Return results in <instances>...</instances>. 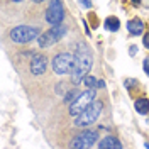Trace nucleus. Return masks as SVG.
Wrapping results in <instances>:
<instances>
[{"label": "nucleus", "mask_w": 149, "mask_h": 149, "mask_svg": "<svg viewBox=\"0 0 149 149\" xmlns=\"http://www.w3.org/2000/svg\"><path fill=\"white\" fill-rule=\"evenodd\" d=\"M98 78H95V76H92V74H88L86 78L83 80V83H85V86L88 88V90H97L98 88Z\"/></svg>", "instance_id": "nucleus-14"}, {"label": "nucleus", "mask_w": 149, "mask_h": 149, "mask_svg": "<svg viewBox=\"0 0 149 149\" xmlns=\"http://www.w3.org/2000/svg\"><path fill=\"white\" fill-rule=\"evenodd\" d=\"M41 36L39 29L34 26H17L10 31V39L17 44H24V42H31L32 39Z\"/></svg>", "instance_id": "nucleus-5"}, {"label": "nucleus", "mask_w": 149, "mask_h": 149, "mask_svg": "<svg viewBox=\"0 0 149 149\" xmlns=\"http://www.w3.org/2000/svg\"><path fill=\"white\" fill-rule=\"evenodd\" d=\"M76 66V54L59 53L53 58V70L58 74H71Z\"/></svg>", "instance_id": "nucleus-2"}, {"label": "nucleus", "mask_w": 149, "mask_h": 149, "mask_svg": "<svg viewBox=\"0 0 149 149\" xmlns=\"http://www.w3.org/2000/svg\"><path fill=\"white\" fill-rule=\"evenodd\" d=\"M102 109H103V103L100 102V100H95L81 115L76 117L74 125H78V127H88V125H92L93 122H97V119L100 117Z\"/></svg>", "instance_id": "nucleus-3"}, {"label": "nucleus", "mask_w": 149, "mask_h": 149, "mask_svg": "<svg viewBox=\"0 0 149 149\" xmlns=\"http://www.w3.org/2000/svg\"><path fill=\"white\" fill-rule=\"evenodd\" d=\"M31 73L34 74V76H39V74H42L46 71L47 68V59L44 54H34L32 56V59H31Z\"/></svg>", "instance_id": "nucleus-9"}, {"label": "nucleus", "mask_w": 149, "mask_h": 149, "mask_svg": "<svg viewBox=\"0 0 149 149\" xmlns=\"http://www.w3.org/2000/svg\"><path fill=\"white\" fill-rule=\"evenodd\" d=\"M95 97H97V90H86V92H81L80 98H78L73 105H70V115H73V117L81 115V113L95 102Z\"/></svg>", "instance_id": "nucleus-6"}, {"label": "nucleus", "mask_w": 149, "mask_h": 149, "mask_svg": "<svg viewBox=\"0 0 149 149\" xmlns=\"http://www.w3.org/2000/svg\"><path fill=\"white\" fill-rule=\"evenodd\" d=\"M144 146H146V148H148V149H149V144H148V142H146V144H144Z\"/></svg>", "instance_id": "nucleus-21"}, {"label": "nucleus", "mask_w": 149, "mask_h": 149, "mask_svg": "<svg viewBox=\"0 0 149 149\" xmlns=\"http://www.w3.org/2000/svg\"><path fill=\"white\" fill-rule=\"evenodd\" d=\"M92 65H93L92 53H90V49L85 44H81V46L78 47V53H76V66H74L73 73H71L73 85H80L88 76V71H90Z\"/></svg>", "instance_id": "nucleus-1"}, {"label": "nucleus", "mask_w": 149, "mask_h": 149, "mask_svg": "<svg viewBox=\"0 0 149 149\" xmlns=\"http://www.w3.org/2000/svg\"><path fill=\"white\" fill-rule=\"evenodd\" d=\"M134 109H136L137 113L146 115V113L149 112V100L148 98H137V100L134 102Z\"/></svg>", "instance_id": "nucleus-12"}, {"label": "nucleus", "mask_w": 149, "mask_h": 149, "mask_svg": "<svg viewBox=\"0 0 149 149\" xmlns=\"http://www.w3.org/2000/svg\"><path fill=\"white\" fill-rule=\"evenodd\" d=\"M103 27L107 29V31H110V32H115V31H119V27H120V20L117 17H107L105 22H103Z\"/></svg>", "instance_id": "nucleus-13"}, {"label": "nucleus", "mask_w": 149, "mask_h": 149, "mask_svg": "<svg viewBox=\"0 0 149 149\" xmlns=\"http://www.w3.org/2000/svg\"><path fill=\"white\" fill-rule=\"evenodd\" d=\"M98 149H122V144L115 136H107L100 141Z\"/></svg>", "instance_id": "nucleus-10"}, {"label": "nucleus", "mask_w": 149, "mask_h": 149, "mask_svg": "<svg viewBox=\"0 0 149 149\" xmlns=\"http://www.w3.org/2000/svg\"><path fill=\"white\" fill-rule=\"evenodd\" d=\"M129 51H130V54L134 56L136 53H137V47H136V46H130V49H129Z\"/></svg>", "instance_id": "nucleus-18"}, {"label": "nucleus", "mask_w": 149, "mask_h": 149, "mask_svg": "<svg viewBox=\"0 0 149 149\" xmlns=\"http://www.w3.org/2000/svg\"><path fill=\"white\" fill-rule=\"evenodd\" d=\"M98 139V134L95 130H85L80 132L76 137L71 139L70 142V149H90L93 148V144Z\"/></svg>", "instance_id": "nucleus-7"}, {"label": "nucleus", "mask_w": 149, "mask_h": 149, "mask_svg": "<svg viewBox=\"0 0 149 149\" xmlns=\"http://www.w3.org/2000/svg\"><path fill=\"white\" fill-rule=\"evenodd\" d=\"M80 95H81V92H78V90H71V92H68L66 93V97H65V103L73 105V103L80 98Z\"/></svg>", "instance_id": "nucleus-15"}, {"label": "nucleus", "mask_w": 149, "mask_h": 149, "mask_svg": "<svg viewBox=\"0 0 149 149\" xmlns=\"http://www.w3.org/2000/svg\"><path fill=\"white\" fill-rule=\"evenodd\" d=\"M103 86H105V81H103V80H100V81H98V88H103Z\"/></svg>", "instance_id": "nucleus-20"}, {"label": "nucleus", "mask_w": 149, "mask_h": 149, "mask_svg": "<svg viewBox=\"0 0 149 149\" xmlns=\"http://www.w3.org/2000/svg\"><path fill=\"white\" fill-rule=\"evenodd\" d=\"M66 32H68V29H66L65 24L56 26V27H51L49 31L42 32V34L39 36L37 44H39V47H49V46H53V44H56V42H59V41L66 36Z\"/></svg>", "instance_id": "nucleus-4"}, {"label": "nucleus", "mask_w": 149, "mask_h": 149, "mask_svg": "<svg viewBox=\"0 0 149 149\" xmlns=\"http://www.w3.org/2000/svg\"><path fill=\"white\" fill-rule=\"evenodd\" d=\"M63 19H65V9H63V3H61L59 0L51 2V3H49V9L46 10L47 24H51L53 27L61 26V24H63Z\"/></svg>", "instance_id": "nucleus-8"}, {"label": "nucleus", "mask_w": 149, "mask_h": 149, "mask_svg": "<svg viewBox=\"0 0 149 149\" xmlns=\"http://www.w3.org/2000/svg\"><path fill=\"white\" fill-rule=\"evenodd\" d=\"M142 44H144V46H146V47L149 49V32H148V34H144V39H142Z\"/></svg>", "instance_id": "nucleus-17"}, {"label": "nucleus", "mask_w": 149, "mask_h": 149, "mask_svg": "<svg viewBox=\"0 0 149 149\" xmlns=\"http://www.w3.org/2000/svg\"><path fill=\"white\" fill-rule=\"evenodd\" d=\"M142 65H144V73L149 74V56L144 59V63H142Z\"/></svg>", "instance_id": "nucleus-16"}, {"label": "nucleus", "mask_w": 149, "mask_h": 149, "mask_svg": "<svg viewBox=\"0 0 149 149\" xmlns=\"http://www.w3.org/2000/svg\"><path fill=\"white\" fill-rule=\"evenodd\" d=\"M80 3H81L83 7H86V9H88V7H92V2H80Z\"/></svg>", "instance_id": "nucleus-19"}, {"label": "nucleus", "mask_w": 149, "mask_h": 149, "mask_svg": "<svg viewBox=\"0 0 149 149\" xmlns=\"http://www.w3.org/2000/svg\"><path fill=\"white\" fill-rule=\"evenodd\" d=\"M127 31L134 36H141L144 32V22L141 19H130L127 22Z\"/></svg>", "instance_id": "nucleus-11"}]
</instances>
